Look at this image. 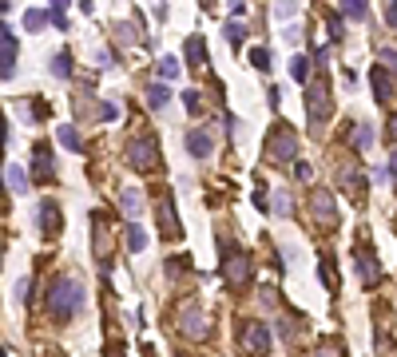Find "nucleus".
Segmentation results:
<instances>
[{
    "label": "nucleus",
    "mask_w": 397,
    "mask_h": 357,
    "mask_svg": "<svg viewBox=\"0 0 397 357\" xmlns=\"http://www.w3.org/2000/svg\"><path fill=\"white\" fill-rule=\"evenodd\" d=\"M79 306H84V286L72 274H56L48 282V314L56 322H68Z\"/></svg>",
    "instance_id": "f257e3e1"
},
{
    "label": "nucleus",
    "mask_w": 397,
    "mask_h": 357,
    "mask_svg": "<svg viewBox=\"0 0 397 357\" xmlns=\"http://www.w3.org/2000/svg\"><path fill=\"white\" fill-rule=\"evenodd\" d=\"M333 103H330V80H326V72H318L314 80L306 83V115H310V123L322 127L326 119H330Z\"/></svg>",
    "instance_id": "f03ea898"
},
{
    "label": "nucleus",
    "mask_w": 397,
    "mask_h": 357,
    "mask_svg": "<svg viewBox=\"0 0 397 357\" xmlns=\"http://www.w3.org/2000/svg\"><path fill=\"white\" fill-rule=\"evenodd\" d=\"M219 250H222V274H226V286L231 290H238V286H246L251 282V258L231 246V238H219Z\"/></svg>",
    "instance_id": "7ed1b4c3"
},
{
    "label": "nucleus",
    "mask_w": 397,
    "mask_h": 357,
    "mask_svg": "<svg viewBox=\"0 0 397 357\" xmlns=\"http://www.w3.org/2000/svg\"><path fill=\"white\" fill-rule=\"evenodd\" d=\"M127 163L135 167V171H159L163 167V159H159V143H155V135H135L131 143H127Z\"/></svg>",
    "instance_id": "20e7f679"
},
{
    "label": "nucleus",
    "mask_w": 397,
    "mask_h": 357,
    "mask_svg": "<svg viewBox=\"0 0 397 357\" xmlns=\"http://www.w3.org/2000/svg\"><path fill=\"white\" fill-rule=\"evenodd\" d=\"M238 345L251 357H262L270 349V325L267 322H242L238 325Z\"/></svg>",
    "instance_id": "39448f33"
},
{
    "label": "nucleus",
    "mask_w": 397,
    "mask_h": 357,
    "mask_svg": "<svg viewBox=\"0 0 397 357\" xmlns=\"http://www.w3.org/2000/svg\"><path fill=\"white\" fill-rule=\"evenodd\" d=\"M267 155L270 159H278V163H294V155H298V139H294V131L286 127V123H278V127L270 131Z\"/></svg>",
    "instance_id": "423d86ee"
},
{
    "label": "nucleus",
    "mask_w": 397,
    "mask_h": 357,
    "mask_svg": "<svg viewBox=\"0 0 397 357\" xmlns=\"http://www.w3.org/2000/svg\"><path fill=\"white\" fill-rule=\"evenodd\" d=\"M179 329H183L191 341H199V338L206 334V322H203V309H199V302H187V306L179 309Z\"/></svg>",
    "instance_id": "0eeeda50"
},
{
    "label": "nucleus",
    "mask_w": 397,
    "mask_h": 357,
    "mask_svg": "<svg viewBox=\"0 0 397 357\" xmlns=\"http://www.w3.org/2000/svg\"><path fill=\"white\" fill-rule=\"evenodd\" d=\"M354 262H358V274H362V282H365V286H378V282H381L378 254H374L369 246H358V250H354Z\"/></svg>",
    "instance_id": "6e6552de"
},
{
    "label": "nucleus",
    "mask_w": 397,
    "mask_h": 357,
    "mask_svg": "<svg viewBox=\"0 0 397 357\" xmlns=\"http://www.w3.org/2000/svg\"><path fill=\"white\" fill-rule=\"evenodd\" d=\"M0 36H4V48H0V80H12L16 76V36L8 24L0 28Z\"/></svg>",
    "instance_id": "1a4fd4ad"
},
{
    "label": "nucleus",
    "mask_w": 397,
    "mask_h": 357,
    "mask_svg": "<svg viewBox=\"0 0 397 357\" xmlns=\"http://www.w3.org/2000/svg\"><path fill=\"white\" fill-rule=\"evenodd\" d=\"M187 151H191V159H211V151H215V135L206 127H195L187 135Z\"/></svg>",
    "instance_id": "9d476101"
},
{
    "label": "nucleus",
    "mask_w": 397,
    "mask_h": 357,
    "mask_svg": "<svg viewBox=\"0 0 397 357\" xmlns=\"http://www.w3.org/2000/svg\"><path fill=\"white\" fill-rule=\"evenodd\" d=\"M32 175H36V178H52V175H56V159H52V147H48V143H36V151H32Z\"/></svg>",
    "instance_id": "9b49d317"
},
{
    "label": "nucleus",
    "mask_w": 397,
    "mask_h": 357,
    "mask_svg": "<svg viewBox=\"0 0 397 357\" xmlns=\"http://www.w3.org/2000/svg\"><path fill=\"white\" fill-rule=\"evenodd\" d=\"M310 211H314L318 223H338V211H333L330 191H314V195H310Z\"/></svg>",
    "instance_id": "f8f14e48"
},
{
    "label": "nucleus",
    "mask_w": 397,
    "mask_h": 357,
    "mask_svg": "<svg viewBox=\"0 0 397 357\" xmlns=\"http://www.w3.org/2000/svg\"><path fill=\"white\" fill-rule=\"evenodd\" d=\"M159 227H163V234H167V238H179V234H183L179 214L171 211V198H163V203H159Z\"/></svg>",
    "instance_id": "ddd939ff"
},
{
    "label": "nucleus",
    "mask_w": 397,
    "mask_h": 357,
    "mask_svg": "<svg viewBox=\"0 0 397 357\" xmlns=\"http://www.w3.org/2000/svg\"><path fill=\"white\" fill-rule=\"evenodd\" d=\"M40 230H44V234H60V207H56L52 198L40 203Z\"/></svg>",
    "instance_id": "4468645a"
},
{
    "label": "nucleus",
    "mask_w": 397,
    "mask_h": 357,
    "mask_svg": "<svg viewBox=\"0 0 397 357\" xmlns=\"http://www.w3.org/2000/svg\"><path fill=\"white\" fill-rule=\"evenodd\" d=\"M4 183H8V191H12V195H24V191H28V175H24V167H20V163H4Z\"/></svg>",
    "instance_id": "2eb2a0df"
},
{
    "label": "nucleus",
    "mask_w": 397,
    "mask_h": 357,
    "mask_svg": "<svg viewBox=\"0 0 397 357\" xmlns=\"http://www.w3.org/2000/svg\"><path fill=\"white\" fill-rule=\"evenodd\" d=\"M369 83H374L378 103H389V96H394V88H389V72H385V68H374V72H369Z\"/></svg>",
    "instance_id": "dca6fc26"
},
{
    "label": "nucleus",
    "mask_w": 397,
    "mask_h": 357,
    "mask_svg": "<svg viewBox=\"0 0 397 357\" xmlns=\"http://www.w3.org/2000/svg\"><path fill=\"white\" fill-rule=\"evenodd\" d=\"M290 76H294V83H310V80H314V64H310V56H294V60H290Z\"/></svg>",
    "instance_id": "f3484780"
},
{
    "label": "nucleus",
    "mask_w": 397,
    "mask_h": 357,
    "mask_svg": "<svg viewBox=\"0 0 397 357\" xmlns=\"http://www.w3.org/2000/svg\"><path fill=\"white\" fill-rule=\"evenodd\" d=\"M349 143H354V151L374 147V127H369V123H354V127H349Z\"/></svg>",
    "instance_id": "a211bd4d"
},
{
    "label": "nucleus",
    "mask_w": 397,
    "mask_h": 357,
    "mask_svg": "<svg viewBox=\"0 0 397 357\" xmlns=\"http://www.w3.org/2000/svg\"><path fill=\"white\" fill-rule=\"evenodd\" d=\"M127 250H131V254L147 250V230H143L139 223H131V227H127Z\"/></svg>",
    "instance_id": "6ab92c4d"
},
{
    "label": "nucleus",
    "mask_w": 397,
    "mask_h": 357,
    "mask_svg": "<svg viewBox=\"0 0 397 357\" xmlns=\"http://www.w3.org/2000/svg\"><path fill=\"white\" fill-rule=\"evenodd\" d=\"M139 207H143V203H139V191H135V187H127L124 195H119V211H124L127 218H135V214H139Z\"/></svg>",
    "instance_id": "aec40b11"
},
{
    "label": "nucleus",
    "mask_w": 397,
    "mask_h": 357,
    "mask_svg": "<svg viewBox=\"0 0 397 357\" xmlns=\"http://www.w3.org/2000/svg\"><path fill=\"white\" fill-rule=\"evenodd\" d=\"M270 211L278 214V218H290V214H294V198L286 195V191H274V198H270Z\"/></svg>",
    "instance_id": "412c9836"
},
{
    "label": "nucleus",
    "mask_w": 397,
    "mask_h": 357,
    "mask_svg": "<svg viewBox=\"0 0 397 357\" xmlns=\"http://www.w3.org/2000/svg\"><path fill=\"white\" fill-rule=\"evenodd\" d=\"M187 64H191V68H203V64H206L203 36H191V40H187Z\"/></svg>",
    "instance_id": "4be33fe9"
},
{
    "label": "nucleus",
    "mask_w": 397,
    "mask_h": 357,
    "mask_svg": "<svg viewBox=\"0 0 397 357\" xmlns=\"http://www.w3.org/2000/svg\"><path fill=\"white\" fill-rule=\"evenodd\" d=\"M56 139H60V143L68 147V151H84V139H79V131L72 127V123H64V127L56 131Z\"/></svg>",
    "instance_id": "5701e85b"
},
{
    "label": "nucleus",
    "mask_w": 397,
    "mask_h": 357,
    "mask_svg": "<svg viewBox=\"0 0 397 357\" xmlns=\"http://www.w3.org/2000/svg\"><path fill=\"white\" fill-rule=\"evenodd\" d=\"M52 76H56V80H68V76H72V56H68V52H56V56H52Z\"/></svg>",
    "instance_id": "b1692460"
},
{
    "label": "nucleus",
    "mask_w": 397,
    "mask_h": 357,
    "mask_svg": "<svg viewBox=\"0 0 397 357\" xmlns=\"http://www.w3.org/2000/svg\"><path fill=\"white\" fill-rule=\"evenodd\" d=\"M147 103L159 112V108H167V103H171V92H167L163 83H151V88H147Z\"/></svg>",
    "instance_id": "393cba45"
},
{
    "label": "nucleus",
    "mask_w": 397,
    "mask_h": 357,
    "mask_svg": "<svg viewBox=\"0 0 397 357\" xmlns=\"http://www.w3.org/2000/svg\"><path fill=\"white\" fill-rule=\"evenodd\" d=\"M342 187H346L349 195H362V175H358V167H342Z\"/></svg>",
    "instance_id": "a878e982"
},
{
    "label": "nucleus",
    "mask_w": 397,
    "mask_h": 357,
    "mask_svg": "<svg viewBox=\"0 0 397 357\" xmlns=\"http://www.w3.org/2000/svg\"><path fill=\"white\" fill-rule=\"evenodd\" d=\"M338 8L346 12V17H354V20H362L369 8H365V0H338Z\"/></svg>",
    "instance_id": "bb28decb"
},
{
    "label": "nucleus",
    "mask_w": 397,
    "mask_h": 357,
    "mask_svg": "<svg viewBox=\"0 0 397 357\" xmlns=\"http://www.w3.org/2000/svg\"><path fill=\"white\" fill-rule=\"evenodd\" d=\"M175 76H179V60H175V56H163V60H159V80H175Z\"/></svg>",
    "instance_id": "cd10ccee"
},
{
    "label": "nucleus",
    "mask_w": 397,
    "mask_h": 357,
    "mask_svg": "<svg viewBox=\"0 0 397 357\" xmlns=\"http://www.w3.org/2000/svg\"><path fill=\"white\" fill-rule=\"evenodd\" d=\"M298 12V0H274V17L278 20H290Z\"/></svg>",
    "instance_id": "c85d7f7f"
},
{
    "label": "nucleus",
    "mask_w": 397,
    "mask_h": 357,
    "mask_svg": "<svg viewBox=\"0 0 397 357\" xmlns=\"http://www.w3.org/2000/svg\"><path fill=\"white\" fill-rule=\"evenodd\" d=\"M251 64L258 68V72H270V52L267 48H251Z\"/></svg>",
    "instance_id": "c756f323"
},
{
    "label": "nucleus",
    "mask_w": 397,
    "mask_h": 357,
    "mask_svg": "<svg viewBox=\"0 0 397 357\" xmlns=\"http://www.w3.org/2000/svg\"><path fill=\"white\" fill-rule=\"evenodd\" d=\"M318 278H322V286H326V290H338V274H330V258H322V270H318Z\"/></svg>",
    "instance_id": "7c9ffc66"
},
{
    "label": "nucleus",
    "mask_w": 397,
    "mask_h": 357,
    "mask_svg": "<svg viewBox=\"0 0 397 357\" xmlns=\"http://www.w3.org/2000/svg\"><path fill=\"white\" fill-rule=\"evenodd\" d=\"M183 103H187V112H191V115H199V112H203V96H199L195 88H191V92H183Z\"/></svg>",
    "instance_id": "2f4dec72"
},
{
    "label": "nucleus",
    "mask_w": 397,
    "mask_h": 357,
    "mask_svg": "<svg viewBox=\"0 0 397 357\" xmlns=\"http://www.w3.org/2000/svg\"><path fill=\"white\" fill-rule=\"evenodd\" d=\"M226 40H231V48L238 52V44L246 40V28H242V24H226Z\"/></svg>",
    "instance_id": "473e14b6"
},
{
    "label": "nucleus",
    "mask_w": 397,
    "mask_h": 357,
    "mask_svg": "<svg viewBox=\"0 0 397 357\" xmlns=\"http://www.w3.org/2000/svg\"><path fill=\"white\" fill-rule=\"evenodd\" d=\"M278 338H282V341H294V338H298V325L290 322V318H282V322H278Z\"/></svg>",
    "instance_id": "72a5a7b5"
},
{
    "label": "nucleus",
    "mask_w": 397,
    "mask_h": 357,
    "mask_svg": "<svg viewBox=\"0 0 397 357\" xmlns=\"http://www.w3.org/2000/svg\"><path fill=\"white\" fill-rule=\"evenodd\" d=\"M48 20H52V24H56V28H68V17H64V4H52V12H48Z\"/></svg>",
    "instance_id": "f704fd0d"
},
{
    "label": "nucleus",
    "mask_w": 397,
    "mask_h": 357,
    "mask_svg": "<svg viewBox=\"0 0 397 357\" xmlns=\"http://www.w3.org/2000/svg\"><path fill=\"white\" fill-rule=\"evenodd\" d=\"M326 28H330L333 40H342V17H338V12H330V17H326Z\"/></svg>",
    "instance_id": "c9c22d12"
},
{
    "label": "nucleus",
    "mask_w": 397,
    "mask_h": 357,
    "mask_svg": "<svg viewBox=\"0 0 397 357\" xmlns=\"http://www.w3.org/2000/svg\"><path fill=\"white\" fill-rule=\"evenodd\" d=\"M187 266H191L187 258H171V262H167V278H179L183 270H187Z\"/></svg>",
    "instance_id": "e433bc0d"
},
{
    "label": "nucleus",
    "mask_w": 397,
    "mask_h": 357,
    "mask_svg": "<svg viewBox=\"0 0 397 357\" xmlns=\"http://www.w3.org/2000/svg\"><path fill=\"white\" fill-rule=\"evenodd\" d=\"M24 28H28V32H40V28H44V17H40V12H28V17H24Z\"/></svg>",
    "instance_id": "4c0bfd02"
},
{
    "label": "nucleus",
    "mask_w": 397,
    "mask_h": 357,
    "mask_svg": "<svg viewBox=\"0 0 397 357\" xmlns=\"http://www.w3.org/2000/svg\"><path fill=\"white\" fill-rule=\"evenodd\" d=\"M290 175H294V178H302V183H306V178L314 175V171H310V163H298V159H294V171H290Z\"/></svg>",
    "instance_id": "58836bf2"
},
{
    "label": "nucleus",
    "mask_w": 397,
    "mask_h": 357,
    "mask_svg": "<svg viewBox=\"0 0 397 357\" xmlns=\"http://www.w3.org/2000/svg\"><path fill=\"white\" fill-rule=\"evenodd\" d=\"M258 302H262V306H274V302H278V290H274V286H262Z\"/></svg>",
    "instance_id": "ea45409f"
},
{
    "label": "nucleus",
    "mask_w": 397,
    "mask_h": 357,
    "mask_svg": "<svg viewBox=\"0 0 397 357\" xmlns=\"http://www.w3.org/2000/svg\"><path fill=\"white\" fill-rule=\"evenodd\" d=\"M12 294L20 298V302H32V298H28V278H20V282L12 286Z\"/></svg>",
    "instance_id": "a19ab883"
},
{
    "label": "nucleus",
    "mask_w": 397,
    "mask_h": 357,
    "mask_svg": "<svg viewBox=\"0 0 397 357\" xmlns=\"http://www.w3.org/2000/svg\"><path fill=\"white\" fill-rule=\"evenodd\" d=\"M99 119H119V108L115 103H99Z\"/></svg>",
    "instance_id": "79ce46f5"
},
{
    "label": "nucleus",
    "mask_w": 397,
    "mask_h": 357,
    "mask_svg": "<svg viewBox=\"0 0 397 357\" xmlns=\"http://www.w3.org/2000/svg\"><path fill=\"white\" fill-rule=\"evenodd\" d=\"M385 24H389V28H397V0H389V4H385Z\"/></svg>",
    "instance_id": "37998d69"
},
{
    "label": "nucleus",
    "mask_w": 397,
    "mask_h": 357,
    "mask_svg": "<svg viewBox=\"0 0 397 357\" xmlns=\"http://www.w3.org/2000/svg\"><path fill=\"white\" fill-rule=\"evenodd\" d=\"M381 64H389L397 72V48H381Z\"/></svg>",
    "instance_id": "c03bdc74"
},
{
    "label": "nucleus",
    "mask_w": 397,
    "mask_h": 357,
    "mask_svg": "<svg viewBox=\"0 0 397 357\" xmlns=\"http://www.w3.org/2000/svg\"><path fill=\"white\" fill-rule=\"evenodd\" d=\"M389 178L397 183V147H394V155H389Z\"/></svg>",
    "instance_id": "a18cd8bd"
},
{
    "label": "nucleus",
    "mask_w": 397,
    "mask_h": 357,
    "mask_svg": "<svg viewBox=\"0 0 397 357\" xmlns=\"http://www.w3.org/2000/svg\"><path fill=\"white\" fill-rule=\"evenodd\" d=\"M314 357H338V354H333L330 345H322V349H318V354H314Z\"/></svg>",
    "instance_id": "49530a36"
},
{
    "label": "nucleus",
    "mask_w": 397,
    "mask_h": 357,
    "mask_svg": "<svg viewBox=\"0 0 397 357\" xmlns=\"http://www.w3.org/2000/svg\"><path fill=\"white\" fill-rule=\"evenodd\" d=\"M389 135H394V139H397V112L389 115Z\"/></svg>",
    "instance_id": "de8ad7c7"
}]
</instances>
